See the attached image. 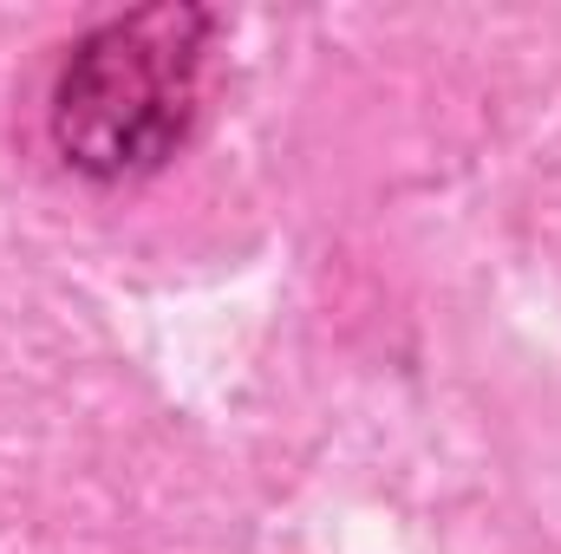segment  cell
Instances as JSON below:
<instances>
[{
  "label": "cell",
  "instance_id": "6da1fadb",
  "mask_svg": "<svg viewBox=\"0 0 561 554\" xmlns=\"http://www.w3.org/2000/svg\"><path fill=\"white\" fill-rule=\"evenodd\" d=\"M196 66H203V13H131L92 33L53 105V131L66 157L92 176L150 170L183 138L196 112Z\"/></svg>",
  "mask_w": 561,
  "mask_h": 554
}]
</instances>
